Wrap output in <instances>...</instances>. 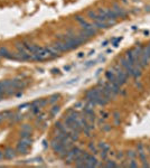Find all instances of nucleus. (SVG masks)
<instances>
[{"mask_svg": "<svg viewBox=\"0 0 150 168\" xmlns=\"http://www.w3.org/2000/svg\"><path fill=\"white\" fill-rule=\"evenodd\" d=\"M4 152H1V151H0V159H1V158H2V157H4Z\"/></svg>", "mask_w": 150, "mask_h": 168, "instance_id": "nucleus-2", "label": "nucleus"}, {"mask_svg": "<svg viewBox=\"0 0 150 168\" xmlns=\"http://www.w3.org/2000/svg\"><path fill=\"white\" fill-rule=\"evenodd\" d=\"M4 157H7V158H13V156H15V151L13 149H7V150L4 152Z\"/></svg>", "mask_w": 150, "mask_h": 168, "instance_id": "nucleus-1", "label": "nucleus"}]
</instances>
